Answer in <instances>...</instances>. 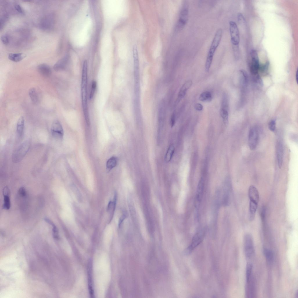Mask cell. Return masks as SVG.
<instances>
[{
  "instance_id": "obj_1",
  "label": "cell",
  "mask_w": 298,
  "mask_h": 298,
  "mask_svg": "<svg viewBox=\"0 0 298 298\" xmlns=\"http://www.w3.org/2000/svg\"><path fill=\"white\" fill-rule=\"evenodd\" d=\"M87 61L85 60L83 63L82 70L81 93L82 108L85 119L86 122L90 120L87 99Z\"/></svg>"
},
{
  "instance_id": "obj_2",
  "label": "cell",
  "mask_w": 298,
  "mask_h": 298,
  "mask_svg": "<svg viewBox=\"0 0 298 298\" xmlns=\"http://www.w3.org/2000/svg\"><path fill=\"white\" fill-rule=\"evenodd\" d=\"M222 30L219 28L216 31L212 42L207 56L205 63V70L209 72L213 59L215 51L218 46L221 40Z\"/></svg>"
},
{
  "instance_id": "obj_3",
  "label": "cell",
  "mask_w": 298,
  "mask_h": 298,
  "mask_svg": "<svg viewBox=\"0 0 298 298\" xmlns=\"http://www.w3.org/2000/svg\"><path fill=\"white\" fill-rule=\"evenodd\" d=\"M30 146V142L29 141H25L19 146L13 153V162L17 163L21 161L28 152Z\"/></svg>"
},
{
  "instance_id": "obj_4",
  "label": "cell",
  "mask_w": 298,
  "mask_h": 298,
  "mask_svg": "<svg viewBox=\"0 0 298 298\" xmlns=\"http://www.w3.org/2000/svg\"><path fill=\"white\" fill-rule=\"evenodd\" d=\"M188 18V6L185 3L180 12L179 17L176 25V28L178 30L182 29L186 24Z\"/></svg>"
},
{
  "instance_id": "obj_5",
  "label": "cell",
  "mask_w": 298,
  "mask_h": 298,
  "mask_svg": "<svg viewBox=\"0 0 298 298\" xmlns=\"http://www.w3.org/2000/svg\"><path fill=\"white\" fill-rule=\"evenodd\" d=\"M259 139V132L257 126H254L249 130L248 135V144L251 150H253L256 148Z\"/></svg>"
},
{
  "instance_id": "obj_6",
  "label": "cell",
  "mask_w": 298,
  "mask_h": 298,
  "mask_svg": "<svg viewBox=\"0 0 298 298\" xmlns=\"http://www.w3.org/2000/svg\"><path fill=\"white\" fill-rule=\"evenodd\" d=\"M244 241L245 256L248 258H250L253 256L254 252L252 237L250 234H246L244 237Z\"/></svg>"
},
{
  "instance_id": "obj_7",
  "label": "cell",
  "mask_w": 298,
  "mask_h": 298,
  "mask_svg": "<svg viewBox=\"0 0 298 298\" xmlns=\"http://www.w3.org/2000/svg\"><path fill=\"white\" fill-rule=\"evenodd\" d=\"M251 61L250 69L251 73L253 75L258 76L260 64L258 53L256 50L252 49L250 52Z\"/></svg>"
},
{
  "instance_id": "obj_8",
  "label": "cell",
  "mask_w": 298,
  "mask_h": 298,
  "mask_svg": "<svg viewBox=\"0 0 298 298\" xmlns=\"http://www.w3.org/2000/svg\"><path fill=\"white\" fill-rule=\"evenodd\" d=\"M229 31L231 40L233 45H239L240 40V33L238 26L234 22H229Z\"/></svg>"
},
{
  "instance_id": "obj_9",
  "label": "cell",
  "mask_w": 298,
  "mask_h": 298,
  "mask_svg": "<svg viewBox=\"0 0 298 298\" xmlns=\"http://www.w3.org/2000/svg\"><path fill=\"white\" fill-rule=\"evenodd\" d=\"M51 131L52 136L55 138L62 140L63 138L64 132L62 125L58 120L54 121L52 123Z\"/></svg>"
},
{
  "instance_id": "obj_10",
  "label": "cell",
  "mask_w": 298,
  "mask_h": 298,
  "mask_svg": "<svg viewBox=\"0 0 298 298\" xmlns=\"http://www.w3.org/2000/svg\"><path fill=\"white\" fill-rule=\"evenodd\" d=\"M54 23V16L52 14H49L42 19L40 23V26L43 30H50L53 28Z\"/></svg>"
},
{
  "instance_id": "obj_11",
  "label": "cell",
  "mask_w": 298,
  "mask_h": 298,
  "mask_svg": "<svg viewBox=\"0 0 298 298\" xmlns=\"http://www.w3.org/2000/svg\"><path fill=\"white\" fill-rule=\"evenodd\" d=\"M69 57L66 55L59 60L54 65L53 68L56 71H62L65 70L68 63Z\"/></svg>"
},
{
  "instance_id": "obj_12",
  "label": "cell",
  "mask_w": 298,
  "mask_h": 298,
  "mask_svg": "<svg viewBox=\"0 0 298 298\" xmlns=\"http://www.w3.org/2000/svg\"><path fill=\"white\" fill-rule=\"evenodd\" d=\"M192 84L191 80H189L186 82L181 88L177 100V103H179L185 95L187 91Z\"/></svg>"
},
{
  "instance_id": "obj_13",
  "label": "cell",
  "mask_w": 298,
  "mask_h": 298,
  "mask_svg": "<svg viewBox=\"0 0 298 298\" xmlns=\"http://www.w3.org/2000/svg\"><path fill=\"white\" fill-rule=\"evenodd\" d=\"M248 196L250 201L258 203L259 199V192L257 188L254 186L251 185L249 187Z\"/></svg>"
},
{
  "instance_id": "obj_14",
  "label": "cell",
  "mask_w": 298,
  "mask_h": 298,
  "mask_svg": "<svg viewBox=\"0 0 298 298\" xmlns=\"http://www.w3.org/2000/svg\"><path fill=\"white\" fill-rule=\"evenodd\" d=\"M283 146L281 142H279L277 144L276 154L278 166L279 168L282 166L283 158Z\"/></svg>"
},
{
  "instance_id": "obj_15",
  "label": "cell",
  "mask_w": 298,
  "mask_h": 298,
  "mask_svg": "<svg viewBox=\"0 0 298 298\" xmlns=\"http://www.w3.org/2000/svg\"><path fill=\"white\" fill-rule=\"evenodd\" d=\"M246 295L247 297H253L255 295V288L254 283L251 278L250 281L246 283Z\"/></svg>"
},
{
  "instance_id": "obj_16",
  "label": "cell",
  "mask_w": 298,
  "mask_h": 298,
  "mask_svg": "<svg viewBox=\"0 0 298 298\" xmlns=\"http://www.w3.org/2000/svg\"><path fill=\"white\" fill-rule=\"evenodd\" d=\"M37 70L42 75L48 77L52 73V70L50 66L45 63L41 64L37 66Z\"/></svg>"
},
{
  "instance_id": "obj_17",
  "label": "cell",
  "mask_w": 298,
  "mask_h": 298,
  "mask_svg": "<svg viewBox=\"0 0 298 298\" xmlns=\"http://www.w3.org/2000/svg\"><path fill=\"white\" fill-rule=\"evenodd\" d=\"M9 191L7 187H5L3 190V208L6 210H8L10 206V202L9 197Z\"/></svg>"
},
{
  "instance_id": "obj_18",
  "label": "cell",
  "mask_w": 298,
  "mask_h": 298,
  "mask_svg": "<svg viewBox=\"0 0 298 298\" xmlns=\"http://www.w3.org/2000/svg\"><path fill=\"white\" fill-rule=\"evenodd\" d=\"M203 237L199 234H197L192 239V242L188 247L187 251L190 252L195 249L201 242Z\"/></svg>"
},
{
  "instance_id": "obj_19",
  "label": "cell",
  "mask_w": 298,
  "mask_h": 298,
  "mask_svg": "<svg viewBox=\"0 0 298 298\" xmlns=\"http://www.w3.org/2000/svg\"><path fill=\"white\" fill-rule=\"evenodd\" d=\"M258 203L253 201H249V219L251 221H252L254 219Z\"/></svg>"
},
{
  "instance_id": "obj_20",
  "label": "cell",
  "mask_w": 298,
  "mask_h": 298,
  "mask_svg": "<svg viewBox=\"0 0 298 298\" xmlns=\"http://www.w3.org/2000/svg\"><path fill=\"white\" fill-rule=\"evenodd\" d=\"M24 119L23 116H20L19 118L17 124V132L18 136L22 137L23 135L24 126Z\"/></svg>"
},
{
  "instance_id": "obj_21",
  "label": "cell",
  "mask_w": 298,
  "mask_h": 298,
  "mask_svg": "<svg viewBox=\"0 0 298 298\" xmlns=\"http://www.w3.org/2000/svg\"><path fill=\"white\" fill-rule=\"evenodd\" d=\"M116 202V196L115 195L114 201H110L109 202L107 206V210L109 214V223L111 222L113 218L115 208Z\"/></svg>"
},
{
  "instance_id": "obj_22",
  "label": "cell",
  "mask_w": 298,
  "mask_h": 298,
  "mask_svg": "<svg viewBox=\"0 0 298 298\" xmlns=\"http://www.w3.org/2000/svg\"><path fill=\"white\" fill-rule=\"evenodd\" d=\"M29 94L32 103L35 105L37 104L39 102V97L36 88H30L29 91Z\"/></svg>"
},
{
  "instance_id": "obj_23",
  "label": "cell",
  "mask_w": 298,
  "mask_h": 298,
  "mask_svg": "<svg viewBox=\"0 0 298 298\" xmlns=\"http://www.w3.org/2000/svg\"><path fill=\"white\" fill-rule=\"evenodd\" d=\"M26 56V55L23 53H11L9 54L8 58L12 61L18 62L23 60Z\"/></svg>"
},
{
  "instance_id": "obj_24",
  "label": "cell",
  "mask_w": 298,
  "mask_h": 298,
  "mask_svg": "<svg viewBox=\"0 0 298 298\" xmlns=\"http://www.w3.org/2000/svg\"><path fill=\"white\" fill-rule=\"evenodd\" d=\"M88 269V288L89 293L91 297L94 296V291L92 286V279L91 278V263L90 262L89 263Z\"/></svg>"
},
{
  "instance_id": "obj_25",
  "label": "cell",
  "mask_w": 298,
  "mask_h": 298,
  "mask_svg": "<svg viewBox=\"0 0 298 298\" xmlns=\"http://www.w3.org/2000/svg\"><path fill=\"white\" fill-rule=\"evenodd\" d=\"M133 55L134 71H138L139 67V56L137 47L135 46L133 48Z\"/></svg>"
},
{
  "instance_id": "obj_26",
  "label": "cell",
  "mask_w": 298,
  "mask_h": 298,
  "mask_svg": "<svg viewBox=\"0 0 298 298\" xmlns=\"http://www.w3.org/2000/svg\"><path fill=\"white\" fill-rule=\"evenodd\" d=\"M117 158L115 157H112L107 160L106 163V169L108 172H109L117 165Z\"/></svg>"
},
{
  "instance_id": "obj_27",
  "label": "cell",
  "mask_w": 298,
  "mask_h": 298,
  "mask_svg": "<svg viewBox=\"0 0 298 298\" xmlns=\"http://www.w3.org/2000/svg\"><path fill=\"white\" fill-rule=\"evenodd\" d=\"M199 99L201 101L204 102H210L212 99V96L210 93L205 91L202 93L199 96Z\"/></svg>"
},
{
  "instance_id": "obj_28",
  "label": "cell",
  "mask_w": 298,
  "mask_h": 298,
  "mask_svg": "<svg viewBox=\"0 0 298 298\" xmlns=\"http://www.w3.org/2000/svg\"><path fill=\"white\" fill-rule=\"evenodd\" d=\"M175 151V148L172 145H171L168 148L166 155L165 159L167 162H169L172 159Z\"/></svg>"
},
{
  "instance_id": "obj_29",
  "label": "cell",
  "mask_w": 298,
  "mask_h": 298,
  "mask_svg": "<svg viewBox=\"0 0 298 298\" xmlns=\"http://www.w3.org/2000/svg\"><path fill=\"white\" fill-rule=\"evenodd\" d=\"M45 220L46 222L52 226V231L53 237L55 239L58 240L59 239V236L58 230L56 227L54 223H53L52 221L49 219L45 218Z\"/></svg>"
},
{
  "instance_id": "obj_30",
  "label": "cell",
  "mask_w": 298,
  "mask_h": 298,
  "mask_svg": "<svg viewBox=\"0 0 298 298\" xmlns=\"http://www.w3.org/2000/svg\"><path fill=\"white\" fill-rule=\"evenodd\" d=\"M263 252L267 261L270 263L272 262L274 258V253L272 251L269 249H265Z\"/></svg>"
},
{
  "instance_id": "obj_31",
  "label": "cell",
  "mask_w": 298,
  "mask_h": 298,
  "mask_svg": "<svg viewBox=\"0 0 298 298\" xmlns=\"http://www.w3.org/2000/svg\"><path fill=\"white\" fill-rule=\"evenodd\" d=\"M253 265L250 263H248L246 267V283L248 282L251 278V273Z\"/></svg>"
},
{
  "instance_id": "obj_32",
  "label": "cell",
  "mask_w": 298,
  "mask_h": 298,
  "mask_svg": "<svg viewBox=\"0 0 298 298\" xmlns=\"http://www.w3.org/2000/svg\"><path fill=\"white\" fill-rule=\"evenodd\" d=\"M220 113L224 123L225 124H227L228 123V110L221 108L220 110Z\"/></svg>"
},
{
  "instance_id": "obj_33",
  "label": "cell",
  "mask_w": 298,
  "mask_h": 298,
  "mask_svg": "<svg viewBox=\"0 0 298 298\" xmlns=\"http://www.w3.org/2000/svg\"><path fill=\"white\" fill-rule=\"evenodd\" d=\"M269 65V61H267L264 64L260 65L259 71L263 75L267 74L268 71Z\"/></svg>"
},
{
  "instance_id": "obj_34",
  "label": "cell",
  "mask_w": 298,
  "mask_h": 298,
  "mask_svg": "<svg viewBox=\"0 0 298 298\" xmlns=\"http://www.w3.org/2000/svg\"><path fill=\"white\" fill-rule=\"evenodd\" d=\"M96 82L95 81H93L92 83L91 90L89 96L90 99H91L93 97L96 88Z\"/></svg>"
},
{
  "instance_id": "obj_35",
  "label": "cell",
  "mask_w": 298,
  "mask_h": 298,
  "mask_svg": "<svg viewBox=\"0 0 298 298\" xmlns=\"http://www.w3.org/2000/svg\"><path fill=\"white\" fill-rule=\"evenodd\" d=\"M228 102L227 97L226 94H224L223 97L222 108L228 111Z\"/></svg>"
},
{
  "instance_id": "obj_36",
  "label": "cell",
  "mask_w": 298,
  "mask_h": 298,
  "mask_svg": "<svg viewBox=\"0 0 298 298\" xmlns=\"http://www.w3.org/2000/svg\"><path fill=\"white\" fill-rule=\"evenodd\" d=\"M233 52L234 56L236 58H238L239 56V45H233Z\"/></svg>"
},
{
  "instance_id": "obj_37",
  "label": "cell",
  "mask_w": 298,
  "mask_h": 298,
  "mask_svg": "<svg viewBox=\"0 0 298 298\" xmlns=\"http://www.w3.org/2000/svg\"><path fill=\"white\" fill-rule=\"evenodd\" d=\"M276 122L275 120H271L269 123V130L272 131L274 132L276 129Z\"/></svg>"
},
{
  "instance_id": "obj_38",
  "label": "cell",
  "mask_w": 298,
  "mask_h": 298,
  "mask_svg": "<svg viewBox=\"0 0 298 298\" xmlns=\"http://www.w3.org/2000/svg\"><path fill=\"white\" fill-rule=\"evenodd\" d=\"M1 41L5 45H7L9 42V38L7 35H3L1 36Z\"/></svg>"
},
{
  "instance_id": "obj_39",
  "label": "cell",
  "mask_w": 298,
  "mask_h": 298,
  "mask_svg": "<svg viewBox=\"0 0 298 298\" xmlns=\"http://www.w3.org/2000/svg\"><path fill=\"white\" fill-rule=\"evenodd\" d=\"M238 20L239 22L240 23L245 24L246 23L245 19L243 15L241 13H239L237 15Z\"/></svg>"
},
{
  "instance_id": "obj_40",
  "label": "cell",
  "mask_w": 298,
  "mask_h": 298,
  "mask_svg": "<svg viewBox=\"0 0 298 298\" xmlns=\"http://www.w3.org/2000/svg\"><path fill=\"white\" fill-rule=\"evenodd\" d=\"M14 6L15 9L17 12L21 14L24 13V10L19 5L16 3L14 5Z\"/></svg>"
},
{
  "instance_id": "obj_41",
  "label": "cell",
  "mask_w": 298,
  "mask_h": 298,
  "mask_svg": "<svg viewBox=\"0 0 298 298\" xmlns=\"http://www.w3.org/2000/svg\"><path fill=\"white\" fill-rule=\"evenodd\" d=\"M19 194L22 196H25L26 194V191L23 187H21L19 190Z\"/></svg>"
},
{
  "instance_id": "obj_42",
  "label": "cell",
  "mask_w": 298,
  "mask_h": 298,
  "mask_svg": "<svg viewBox=\"0 0 298 298\" xmlns=\"http://www.w3.org/2000/svg\"><path fill=\"white\" fill-rule=\"evenodd\" d=\"M194 108L198 111H201L203 108V106L200 103H196L194 105Z\"/></svg>"
},
{
  "instance_id": "obj_43",
  "label": "cell",
  "mask_w": 298,
  "mask_h": 298,
  "mask_svg": "<svg viewBox=\"0 0 298 298\" xmlns=\"http://www.w3.org/2000/svg\"><path fill=\"white\" fill-rule=\"evenodd\" d=\"M175 122V115L174 113L172 115L171 118V125L172 127L174 126Z\"/></svg>"
},
{
  "instance_id": "obj_44",
  "label": "cell",
  "mask_w": 298,
  "mask_h": 298,
  "mask_svg": "<svg viewBox=\"0 0 298 298\" xmlns=\"http://www.w3.org/2000/svg\"><path fill=\"white\" fill-rule=\"evenodd\" d=\"M296 81L297 82V81H298V71H297V72H296Z\"/></svg>"
},
{
  "instance_id": "obj_45",
  "label": "cell",
  "mask_w": 298,
  "mask_h": 298,
  "mask_svg": "<svg viewBox=\"0 0 298 298\" xmlns=\"http://www.w3.org/2000/svg\"><path fill=\"white\" fill-rule=\"evenodd\" d=\"M296 297L297 298H298V291H297L296 292Z\"/></svg>"
}]
</instances>
